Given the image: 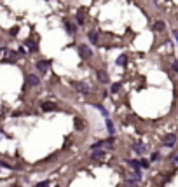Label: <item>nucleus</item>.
<instances>
[{"label": "nucleus", "instance_id": "obj_1", "mask_svg": "<svg viewBox=\"0 0 178 187\" xmlns=\"http://www.w3.org/2000/svg\"><path fill=\"white\" fill-rule=\"evenodd\" d=\"M79 53L82 58H91L93 56V51H91V47L89 46H84V44H80L79 46Z\"/></svg>", "mask_w": 178, "mask_h": 187}, {"label": "nucleus", "instance_id": "obj_2", "mask_svg": "<svg viewBox=\"0 0 178 187\" xmlns=\"http://www.w3.org/2000/svg\"><path fill=\"white\" fill-rule=\"evenodd\" d=\"M162 143H164L166 147H175V143H176V137H175L173 133H168L164 137V140H162Z\"/></svg>", "mask_w": 178, "mask_h": 187}, {"label": "nucleus", "instance_id": "obj_3", "mask_svg": "<svg viewBox=\"0 0 178 187\" xmlns=\"http://www.w3.org/2000/svg\"><path fill=\"white\" fill-rule=\"evenodd\" d=\"M39 77L35 75V74H30V75H26V84L28 86H31V88H33V86H39Z\"/></svg>", "mask_w": 178, "mask_h": 187}, {"label": "nucleus", "instance_id": "obj_4", "mask_svg": "<svg viewBox=\"0 0 178 187\" xmlns=\"http://www.w3.org/2000/svg\"><path fill=\"white\" fill-rule=\"evenodd\" d=\"M133 151H134V152H138V154H145L147 147H145V145H143L142 142H136V143L133 145Z\"/></svg>", "mask_w": 178, "mask_h": 187}, {"label": "nucleus", "instance_id": "obj_5", "mask_svg": "<svg viewBox=\"0 0 178 187\" xmlns=\"http://www.w3.org/2000/svg\"><path fill=\"white\" fill-rule=\"evenodd\" d=\"M128 165L131 166V168H134V171H136V173H142V171H140V170H142V166H140L138 161H128Z\"/></svg>", "mask_w": 178, "mask_h": 187}, {"label": "nucleus", "instance_id": "obj_6", "mask_svg": "<svg viewBox=\"0 0 178 187\" xmlns=\"http://www.w3.org/2000/svg\"><path fill=\"white\" fill-rule=\"evenodd\" d=\"M77 89H79L80 93H84V94H87V93H89L87 84H84V82H79V84H77Z\"/></svg>", "mask_w": 178, "mask_h": 187}, {"label": "nucleus", "instance_id": "obj_7", "mask_svg": "<svg viewBox=\"0 0 178 187\" xmlns=\"http://www.w3.org/2000/svg\"><path fill=\"white\" fill-rule=\"evenodd\" d=\"M93 157H96V159H101V157H105V151H100V149H93Z\"/></svg>", "mask_w": 178, "mask_h": 187}, {"label": "nucleus", "instance_id": "obj_8", "mask_svg": "<svg viewBox=\"0 0 178 187\" xmlns=\"http://www.w3.org/2000/svg\"><path fill=\"white\" fill-rule=\"evenodd\" d=\"M37 68H39L40 72H45L47 68H49V63H47V61H39V63H37Z\"/></svg>", "mask_w": 178, "mask_h": 187}, {"label": "nucleus", "instance_id": "obj_9", "mask_svg": "<svg viewBox=\"0 0 178 187\" xmlns=\"http://www.w3.org/2000/svg\"><path fill=\"white\" fill-rule=\"evenodd\" d=\"M164 26H166L164 21H157L156 25H154V30H156V31H162V30H164Z\"/></svg>", "mask_w": 178, "mask_h": 187}, {"label": "nucleus", "instance_id": "obj_10", "mask_svg": "<svg viewBox=\"0 0 178 187\" xmlns=\"http://www.w3.org/2000/svg\"><path fill=\"white\" fill-rule=\"evenodd\" d=\"M126 63H128V58H126L124 54H122V56H119V58H117V65H119V67H124Z\"/></svg>", "mask_w": 178, "mask_h": 187}, {"label": "nucleus", "instance_id": "obj_11", "mask_svg": "<svg viewBox=\"0 0 178 187\" xmlns=\"http://www.w3.org/2000/svg\"><path fill=\"white\" fill-rule=\"evenodd\" d=\"M98 79H100V82H108V77H107V74H105V72H101V70L98 72Z\"/></svg>", "mask_w": 178, "mask_h": 187}, {"label": "nucleus", "instance_id": "obj_12", "mask_svg": "<svg viewBox=\"0 0 178 187\" xmlns=\"http://www.w3.org/2000/svg\"><path fill=\"white\" fill-rule=\"evenodd\" d=\"M89 40H91L93 44H96V40H98V33H96V31H89Z\"/></svg>", "mask_w": 178, "mask_h": 187}, {"label": "nucleus", "instance_id": "obj_13", "mask_svg": "<svg viewBox=\"0 0 178 187\" xmlns=\"http://www.w3.org/2000/svg\"><path fill=\"white\" fill-rule=\"evenodd\" d=\"M42 108H44V110H54L56 105H54V103H42Z\"/></svg>", "mask_w": 178, "mask_h": 187}, {"label": "nucleus", "instance_id": "obj_14", "mask_svg": "<svg viewBox=\"0 0 178 187\" xmlns=\"http://www.w3.org/2000/svg\"><path fill=\"white\" fill-rule=\"evenodd\" d=\"M107 129H108V133L110 135H114V131H115V129H114V122L108 121V119H107Z\"/></svg>", "mask_w": 178, "mask_h": 187}, {"label": "nucleus", "instance_id": "obj_15", "mask_svg": "<svg viewBox=\"0 0 178 187\" xmlns=\"http://www.w3.org/2000/svg\"><path fill=\"white\" fill-rule=\"evenodd\" d=\"M77 23H80V25L84 23V11H79L77 12Z\"/></svg>", "mask_w": 178, "mask_h": 187}, {"label": "nucleus", "instance_id": "obj_16", "mask_svg": "<svg viewBox=\"0 0 178 187\" xmlns=\"http://www.w3.org/2000/svg\"><path fill=\"white\" fill-rule=\"evenodd\" d=\"M26 46H28V49H30V51H37V46L33 44L31 40H28V42H26Z\"/></svg>", "mask_w": 178, "mask_h": 187}, {"label": "nucleus", "instance_id": "obj_17", "mask_svg": "<svg viewBox=\"0 0 178 187\" xmlns=\"http://www.w3.org/2000/svg\"><path fill=\"white\" fill-rule=\"evenodd\" d=\"M67 28L70 30V33H75V31H77V26H75V25H70V23H67Z\"/></svg>", "mask_w": 178, "mask_h": 187}, {"label": "nucleus", "instance_id": "obj_18", "mask_svg": "<svg viewBox=\"0 0 178 187\" xmlns=\"http://www.w3.org/2000/svg\"><path fill=\"white\" fill-rule=\"evenodd\" d=\"M119 89H120V84H119V82H115V84L112 86V93H117Z\"/></svg>", "mask_w": 178, "mask_h": 187}, {"label": "nucleus", "instance_id": "obj_19", "mask_svg": "<svg viewBox=\"0 0 178 187\" xmlns=\"http://www.w3.org/2000/svg\"><path fill=\"white\" fill-rule=\"evenodd\" d=\"M157 159H159V154H157V152H156V154H152L150 161H157Z\"/></svg>", "mask_w": 178, "mask_h": 187}, {"label": "nucleus", "instance_id": "obj_20", "mask_svg": "<svg viewBox=\"0 0 178 187\" xmlns=\"http://www.w3.org/2000/svg\"><path fill=\"white\" fill-rule=\"evenodd\" d=\"M140 166H143V168H147V166H148V161H145V159H143L142 163H140Z\"/></svg>", "mask_w": 178, "mask_h": 187}, {"label": "nucleus", "instance_id": "obj_21", "mask_svg": "<svg viewBox=\"0 0 178 187\" xmlns=\"http://www.w3.org/2000/svg\"><path fill=\"white\" fill-rule=\"evenodd\" d=\"M47 185H49L47 182H40V184H39V187H47Z\"/></svg>", "mask_w": 178, "mask_h": 187}, {"label": "nucleus", "instance_id": "obj_22", "mask_svg": "<svg viewBox=\"0 0 178 187\" xmlns=\"http://www.w3.org/2000/svg\"><path fill=\"white\" fill-rule=\"evenodd\" d=\"M128 187H138L136 184H128Z\"/></svg>", "mask_w": 178, "mask_h": 187}]
</instances>
